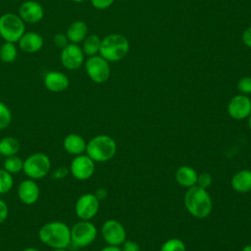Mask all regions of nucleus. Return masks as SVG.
<instances>
[{"mask_svg":"<svg viewBox=\"0 0 251 251\" xmlns=\"http://www.w3.org/2000/svg\"><path fill=\"white\" fill-rule=\"evenodd\" d=\"M39 240L51 247L68 248L71 241V227L64 222L53 221L43 225L38 231Z\"/></svg>","mask_w":251,"mask_h":251,"instance_id":"nucleus-1","label":"nucleus"},{"mask_svg":"<svg viewBox=\"0 0 251 251\" xmlns=\"http://www.w3.org/2000/svg\"><path fill=\"white\" fill-rule=\"evenodd\" d=\"M184 207L187 212L196 219L207 218L213 208V202L207 189H204L198 185L187 188L184 198Z\"/></svg>","mask_w":251,"mask_h":251,"instance_id":"nucleus-2","label":"nucleus"},{"mask_svg":"<svg viewBox=\"0 0 251 251\" xmlns=\"http://www.w3.org/2000/svg\"><path fill=\"white\" fill-rule=\"evenodd\" d=\"M117 152L115 139L108 134H98L86 142L85 154L95 163H104L111 160Z\"/></svg>","mask_w":251,"mask_h":251,"instance_id":"nucleus-3","label":"nucleus"},{"mask_svg":"<svg viewBox=\"0 0 251 251\" xmlns=\"http://www.w3.org/2000/svg\"><path fill=\"white\" fill-rule=\"evenodd\" d=\"M129 51V42L122 34L113 33L101 39L99 54L108 62H117L124 59Z\"/></svg>","mask_w":251,"mask_h":251,"instance_id":"nucleus-4","label":"nucleus"},{"mask_svg":"<svg viewBox=\"0 0 251 251\" xmlns=\"http://www.w3.org/2000/svg\"><path fill=\"white\" fill-rule=\"evenodd\" d=\"M51 170L50 158L42 153L35 152L24 160V174L31 179L37 180L45 177Z\"/></svg>","mask_w":251,"mask_h":251,"instance_id":"nucleus-5","label":"nucleus"},{"mask_svg":"<svg viewBox=\"0 0 251 251\" xmlns=\"http://www.w3.org/2000/svg\"><path fill=\"white\" fill-rule=\"evenodd\" d=\"M25 22L19 15L5 13L0 16V36L7 42L16 43L25 32Z\"/></svg>","mask_w":251,"mask_h":251,"instance_id":"nucleus-6","label":"nucleus"},{"mask_svg":"<svg viewBox=\"0 0 251 251\" xmlns=\"http://www.w3.org/2000/svg\"><path fill=\"white\" fill-rule=\"evenodd\" d=\"M97 236V227L90 221L80 220L71 227V241L73 245L83 248L90 245Z\"/></svg>","mask_w":251,"mask_h":251,"instance_id":"nucleus-7","label":"nucleus"},{"mask_svg":"<svg viewBox=\"0 0 251 251\" xmlns=\"http://www.w3.org/2000/svg\"><path fill=\"white\" fill-rule=\"evenodd\" d=\"M85 71L88 77L95 83L106 82L111 74L109 62L100 55L88 57L85 62Z\"/></svg>","mask_w":251,"mask_h":251,"instance_id":"nucleus-8","label":"nucleus"},{"mask_svg":"<svg viewBox=\"0 0 251 251\" xmlns=\"http://www.w3.org/2000/svg\"><path fill=\"white\" fill-rule=\"evenodd\" d=\"M101 235L108 245L121 246L126 240V230L122 223L111 219L103 223Z\"/></svg>","mask_w":251,"mask_h":251,"instance_id":"nucleus-9","label":"nucleus"},{"mask_svg":"<svg viewBox=\"0 0 251 251\" xmlns=\"http://www.w3.org/2000/svg\"><path fill=\"white\" fill-rule=\"evenodd\" d=\"M100 201L94 193H84L80 195L75 204V213L77 218L84 221L93 219L99 211Z\"/></svg>","mask_w":251,"mask_h":251,"instance_id":"nucleus-10","label":"nucleus"},{"mask_svg":"<svg viewBox=\"0 0 251 251\" xmlns=\"http://www.w3.org/2000/svg\"><path fill=\"white\" fill-rule=\"evenodd\" d=\"M95 171V162L86 154L75 156L70 165V173L77 180L90 178Z\"/></svg>","mask_w":251,"mask_h":251,"instance_id":"nucleus-11","label":"nucleus"},{"mask_svg":"<svg viewBox=\"0 0 251 251\" xmlns=\"http://www.w3.org/2000/svg\"><path fill=\"white\" fill-rule=\"evenodd\" d=\"M84 53L77 44L69 43L63 49H61L60 61L64 68L75 71L79 69L84 63Z\"/></svg>","mask_w":251,"mask_h":251,"instance_id":"nucleus-12","label":"nucleus"},{"mask_svg":"<svg viewBox=\"0 0 251 251\" xmlns=\"http://www.w3.org/2000/svg\"><path fill=\"white\" fill-rule=\"evenodd\" d=\"M227 114L234 120H244L251 114V99L244 94L233 96L227 104Z\"/></svg>","mask_w":251,"mask_h":251,"instance_id":"nucleus-13","label":"nucleus"},{"mask_svg":"<svg viewBox=\"0 0 251 251\" xmlns=\"http://www.w3.org/2000/svg\"><path fill=\"white\" fill-rule=\"evenodd\" d=\"M17 194L20 201L25 205H33L39 199L40 188L34 179L26 178L18 185Z\"/></svg>","mask_w":251,"mask_h":251,"instance_id":"nucleus-14","label":"nucleus"},{"mask_svg":"<svg viewBox=\"0 0 251 251\" xmlns=\"http://www.w3.org/2000/svg\"><path fill=\"white\" fill-rule=\"evenodd\" d=\"M19 16L25 23L36 24L42 20L44 9L37 1L26 0L21 4L19 8Z\"/></svg>","mask_w":251,"mask_h":251,"instance_id":"nucleus-15","label":"nucleus"},{"mask_svg":"<svg viewBox=\"0 0 251 251\" xmlns=\"http://www.w3.org/2000/svg\"><path fill=\"white\" fill-rule=\"evenodd\" d=\"M44 86L51 92H63L70 86L68 75L62 72L50 71L44 75Z\"/></svg>","mask_w":251,"mask_h":251,"instance_id":"nucleus-16","label":"nucleus"},{"mask_svg":"<svg viewBox=\"0 0 251 251\" xmlns=\"http://www.w3.org/2000/svg\"><path fill=\"white\" fill-rule=\"evenodd\" d=\"M43 37L34 31L25 32L18 41L19 48L25 53H36L43 46Z\"/></svg>","mask_w":251,"mask_h":251,"instance_id":"nucleus-17","label":"nucleus"},{"mask_svg":"<svg viewBox=\"0 0 251 251\" xmlns=\"http://www.w3.org/2000/svg\"><path fill=\"white\" fill-rule=\"evenodd\" d=\"M63 147L69 154L77 156L85 153L86 141L80 134L70 133L64 138Z\"/></svg>","mask_w":251,"mask_h":251,"instance_id":"nucleus-18","label":"nucleus"},{"mask_svg":"<svg viewBox=\"0 0 251 251\" xmlns=\"http://www.w3.org/2000/svg\"><path fill=\"white\" fill-rule=\"evenodd\" d=\"M197 176H198V173L196 172V170L190 166H180L175 175L176 180V182L185 188H189L192 187L194 185H196L197 182Z\"/></svg>","mask_w":251,"mask_h":251,"instance_id":"nucleus-19","label":"nucleus"},{"mask_svg":"<svg viewBox=\"0 0 251 251\" xmlns=\"http://www.w3.org/2000/svg\"><path fill=\"white\" fill-rule=\"evenodd\" d=\"M230 184L236 192L246 193L251 191V171L240 170L236 172L230 179Z\"/></svg>","mask_w":251,"mask_h":251,"instance_id":"nucleus-20","label":"nucleus"},{"mask_svg":"<svg viewBox=\"0 0 251 251\" xmlns=\"http://www.w3.org/2000/svg\"><path fill=\"white\" fill-rule=\"evenodd\" d=\"M88 32V27L87 25L83 21H75L73 22L66 32V35L71 43H79L82 42L85 37L87 36Z\"/></svg>","mask_w":251,"mask_h":251,"instance_id":"nucleus-21","label":"nucleus"},{"mask_svg":"<svg viewBox=\"0 0 251 251\" xmlns=\"http://www.w3.org/2000/svg\"><path fill=\"white\" fill-rule=\"evenodd\" d=\"M21 149L20 141L13 136H6L0 140V155L9 157L17 155Z\"/></svg>","mask_w":251,"mask_h":251,"instance_id":"nucleus-22","label":"nucleus"},{"mask_svg":"<svg viewBox=\"0 0 251 251\" xmlns=\"http://www.w3.org/2000/svg\"><path fill=\"white\" fill-rule=\"evenodd\" d=\"M100 45H101V38L96 34H90V35H87L85 39L82 41L81 49L85 56L91 57L99 53Z\"/></svg>","mask_w":251,"mask_h":251,"instance_id":"nucleus-23","label":"nucleus"},{"mask_svg":"<svg viewBox=\"0 0 251 251\" xmlns=\"http://www.w3.org/2000/svg\"><path fill=\"white\" fill-rule=\"evenodd\" d=\"M18 49L13 42L5 41L0 47V60L4 63H12L17 59Z\"/></svg>","mask_w":251,"mask_h":251,"instance_id":"nucleus-24","label":"nucleus"},{"mask_svg":"<svg viewBox=\"0 0 251 251\" xmlns=\"http://www.w3.org/2000/svg\"><path fill=\"white\" fill-rule=\"evenodd\" d=\"M24 168V160L17 155L5 157V161L3 163V169L6 170L11 175L18 174L23 171Z\"/></svg>","mask_w":251,"mask_h":251,"instance_id":"nucleus-25","label":"nucleus"},{"mask_svg":"<svg viewBox=\"0 0 251 251\" xmlns=\"http://www.w3.org/2000/svg\"><path fill=\"white\" fill-rule=\"evenodd\" d=\"M14 185V178L10 173L0 169V194L8 193Z\"/></svg>","mask_w":251,"mask_h":251,"instance_id":"nucleus-26","label":"nucleus"},{"mask_svg":"<svg viewBox=\"0 0 251 251\" xmlns=\"http://www.w3.org/2000/svg\"><path fill=\"white\" fill-rule=\"evenodd\" d=\"M160 251H186V246L179 238H170L162 244Z\"/></svg>","mask_w":251,"mask_h":251,"instance_id":"nucleus-27","label":"nucleus"},{"mask_svg":"<svg viewBox=\"0 0 251 251\" xmlns=\"http://www.w3.org/2000/svg\"><path fill=\"white\" fill-rule=\"evenodd\" d=\"M12 122V113L9 107L0 101V130L5 129Z\"/></svg>","mask_w":251,"mask_h":251,"instance_id":"nucleus-28","label":"nucleus"},{"mask_svg":"<svg viewBox=\"0 0 251 251\" xmlns=\"http://www.w3.org/2000/svg\"><path fill=\"white\" fill-rule=\"evenodd\" d=\"M237 89L241 94L247 95L251 93V76H243L237 82Z\"/></svg>","mask_w":251,"mask_h":251,"instance_id":"nucleus-29","label":"nucleus"},{"mask_svg":"<svg viewBox=\"0 0 251 251\" xmlns=\"http://www.w3.org/2000/svg\"><path fill=\"white\" fill-rule=\"evenodd\" d=\"M213 182V177L212 176L209 174V173H201V174H198V176H197V182H196V185L204 188V189H207L211 186Z\"/></svg>","mask_w":251,"mask_h":251,"instance_id":"nucleus-30","label":"nucleus"},{"mask_svg":"<svg viewBox=\"0 0 251 251\" xmlns=\"http://www.w3.org/2000/svg\"><path fill=\"white\" fill-rule=\"evenodd\" d=\"M53 43L55 44L56 47L63 49L65 46H67L69 44V39L66 35V33H57L54 35L53 37Z\"/></svg>","mask_w":251,"mask_h":251,"instance_id":"nucleus-31","label":"nucleus"},{"mask_svg":"<svg viewBox=\"0 0 251 251\" xmlns=\"http://www.w3.org/2000/svg\"><path fill=\"white\" fill-rule=\"evenodd\" d=\"M92 6L98 10H105L109 8L115 0H90Z\"/></svg>","mask_w":251,"mask_h":251,"instance_id":"nucleus-32","label":"nucleus"},{"mask_svg":"<svg viewBox=\"0 0 251 251\" xmlns=\"http://www.w3.org/2000/svg\"><path fill=\"white\" fill-rule=\"evenodd\" d=\"M70 173V170L66 167H59L57 169L54 170V172L52 173V178L55 179H62L65 178Z\"/></svg>","mask_w":251,"mask_h":251,"instance_id":"nucleus-33","label":"nucleus"},{"mask_svg":"<svg viewBox=\"0 0 251 251\" xmlns=\"http://www.w3.org/2000/svg\"><path fill=\"white\" fill-rule=\"evenodd\" d=\"M122 251H140V247L137 242L133 240H126L121 247Z\"/></svg>","mask_w":251,"mask_h":251,"instance_id":"nucleus-34","label":"nucleus"},{"mask_svg":"<svg viewBox=\"0 0 251 251\" xmlns=\"http://www.w3.org/2000/svg\"><path fill=\"white\" fill-rule=\"evenodd\" d=\"M9 215V208L7 203L0 198V225L3 224Z\"/></svg>","mask_w":251,"mask_h":251,"instance_id":"nucleus-35","label":"nucleus"},{"mask_svg":"<svg viewBox=\"0 0 251 251\" xmlns=\"http://www.w3.org/2000/svg\"><path fill=\"white\" fill-rule=\"evenodd\" d=\"M242 41L244 45L248 48H251V25L247 27L242 33Z\"/></svg>","mask_w":251,"mask_h":251,"instance_id":"nucleus-36","label":"nucleus"},{"mask_svg":"<svg viewBox=\"0 0 251 251\" xmlns=\"http://www.w3.org/2000/svg\"><path fill=\"white\" fill-rule=\"evenodd\" d=\"M94 195L97 197V199L99 201L101 200H104L106 197H107V190L104 188V187H99L95 190L94 192Z\"/></svg>","mask_w":251,"mask_h":251,"instance_id":"nucleus-37","label":"nucleus"},{"mask_svg":"<svg viewBox=\"0 0 251 251\" xmlns=\"http://www.w3.org/2000/svg\"><path fill=\"white\" fill-rule=\"evenodd\" d=\"M100 251H122L120 246H112V245H107L106 247L102 248Z\"/></svg>","mask_w":251,"mask_h":251,"instance_id":"nucleus-38","label":"nucleus"},{"mask_svg":"<svg viewBox=\"0 0 251 251\" xmlns=\"http://www.w3.org/2000/svg\"><path fill=\"white\" fill-rule=\"evenodd\" d=\"M241 251H251V244H247L245 245Z\"/></svg>","mask_w":251,"mask_h":251,"instance_id":"nucleus-39","label":"nucleus"},{"mask_svg":"<svg viewBox=\"0 0 251 251\" xmlns=\"http://www.w3.org/2000/svg\"><path fill=\"white\" fill-rule=\"evenodd\" d=\"M23 251H39V250L36 248H33V247H27V248L24 249Z\"/></svg>","mask_w":251,"mask_h":251,"instance_id":"nucleus-40","label":"nucleus"},{"mask_svg":"<svg viewBox=\"0 0 251 251\" xmlns=\"http://www.w3.org/2000/svg\"><path fill=\"white\" fill-rule=\"evenodd\" d=\"M247 123H248V126H249V128L251 129V114L247 117Z\"/></svg>","mask_w":251,"mask_h":251,"instance_id":"nucleus-41","label":"nucleus"},{"mask_svg":"<svg viewBox=\"0 0 251 251\" xmlns=\"http://www.w3.org/2000/svg\"><path fill=\"white\" fill-rule=\"evenodd\" d=\"M52 251H68L67 248H55V249H52Z\"/></svg>","mask_w":251,"mask_h":251,"instance_id":"nucleus-42","label":"nucleus"},{"mask_svg":"<svg viewBox=\"0 0 251 251\" xmlns=\"http://www.w3.org/2000/svg\"><path fill=\"white\" fill-rule=\"evenodd\" d=\"M74 2H75V3H81V2H83V1H85V0H73Z\"/></svg>","mask_w":251,"mask_h":251,"instance_id":"nucleus-43","label":"nucleus"},{"mask_svg":"<svg viewBox=\"0 0 251 251\" xmlns=\"http://www.w3.org/2000/svg\"><path fill=\"white\" fill-rule=\"evenodd\" d=\"M0 156H1V155H0Z\"/></svg>","mask_w":251,"mask_h":251,"instance_id":"nucleus-44","label":"nucleus"}]
</instances>
